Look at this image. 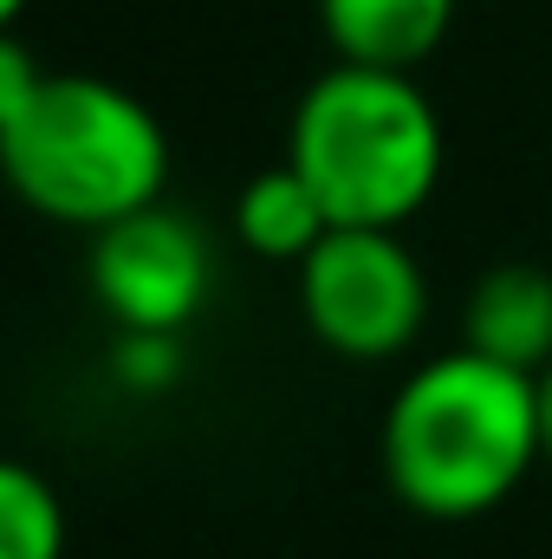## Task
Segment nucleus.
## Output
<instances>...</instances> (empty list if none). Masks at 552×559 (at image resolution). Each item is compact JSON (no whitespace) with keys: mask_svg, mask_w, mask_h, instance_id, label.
<instances>
[{"mask_svg":"<svg viewBox=\"0 0 552 559\" xmlns=\"http://www.w3.org/2000/svg\"><path fill=\"white\" fill-rule=\"evenodd\" d=\"M540 468V384L481 352L416 365L384 411L391 495L422 521H481Z\"/></svg>","mask_w":552,"mask_h":559,"instance_id":"obj_1","label":"nucleus"},{"mask_svg":"<svg viewBox=\"0 0 552 559\" xmlns=\"http://www.w3.org/2000/svg\"><path fill=\"white\" fill-rule=\"evenodd\" d=\"M0 559H65V501L13 455H0Z\"/></svg>","mask_w":552,"mask_h":559,"instance_id":"obj_9","label":"nucleus"},{"mask_svg":"<svg viewBox=\"0 0 552 559\" xmlns=\"http://www.w3.org/2000/svg\"><path fill=\"white\" fill-rule=\"evenodd\" d=\"M39 79H46V66L33 59V46H26L13 26H0V138H7V131H13V118L33 105Z\"/></svg>","mask_w":552,"mask_h":559,"instance_id":"obj_11","label":"nucleus"},{"mask_svg":"<svg viewBox=\"0 0 552 559\" xmlns=\"http://www.w3.org/2000/svg\"><path fill=\"white\" fill-rule=\"evenodd\" d=\"M26 7H33V0H0V26H13V20H20Z\"/></svg>","mask_w":552,"mask_h":559,"instance_id":"obj_13","label":"nucleus"},{"mask_svg":"<svg viewBox=\"0 0 552 559\" xmlns=\"http://www.w3.org/2000/svg\"><path fill=\"white\" fill-rule=\"evenodd\" d=\"M0 182L59 228H111L163 202L169 138L137 92L98 72H46L0 138Z\"/></svg>","mask_w":552,"mask_h":559,"instance_id":"obj_3","label":"nucleus"},{"mask_svg":"<svg viewBox=\"0 0 552 559\" xmlns=\"http://www.w3.org/2000/svg\"><path fill=\"white\" fill-rule=\"evenodd\" d=\"M292 274L305 332L351 365L410 352L429 319V274L397 228H332Z\"/></svg>","mask_w":552,"mask_h":559,"instance_id":"obj_4","label":"nucleus"},{"mask_svg":"<svg viewBox=\"0 0 552 559\" xmlns=\"http://www.w3.org/2000/svg\"><path fill=\"white\" fill-rule=\"evenodd\" d=\"M325 46L345 66L416 72L455 26V0H319Z\"/></svg>","mask_w":552,"mask_h":559,"instance_id":"obj_7","label":"nucleus"},{"mask_svg":"<svg viewBox=\"0 0 552 559\" xmlns=\"http://www.w3.org/2000/svg\"><path fill=\"white\" fill-rule=\"evenodd\" d=\"M461 345L540 378L552 365V274L533 261H501L461 299Z\"/></svg>","mask_w":552,"mask_h":559,"instance_id":"obj_6","label":"nucleus"},{"mask_svg":"<svg viewBox=\"0 0 552 559\" xmlns=\"http://www.w3.org/2000/svg\"><path fill=\"white\" fill-rule=\"evenodd\" d=\"M442 118L410 72L332 66L286 124V163L312 182L332 228H404L442 182Z\"/></svg>","mask_w":552,"mask_h":559,"instance_id":"obj_2","label":"nucleus"},{"mask_svg":"<svg viewBox=\"0 0 552 559\" xmlns=\"http://www.w3.org/2000/svg\"><path fill=\"white\" fill-rule=\"evenodd\" d=\"M118 378L131 391H163L182 378V358H176V338L169 332H118Z\"/></svg>","mask_w":552,"mask_h":559,"instance_id":"obj_10","label":"nucleus"},{"mask_svg":"<svg viewBox=\"0 0 552 559\" xmlns=\"http://www.w3.org/2000/svg\"><path fill=\"white\" fill-rule=\"evenodd\" d=\"M235 235H241L248 254L279 261V267H299V261L332 235V215H325V202L312 195V182H305L292 163H274V169H261V176L241 189V202H235Z\"/></svg>","mask_w":552,"mask_h":559,"instance_id":"obj_8","label":"nucleus"},{"mask_svg":"<svg viewBox=\"0 0 552 559\" xmlns=\"http://www.w3.org/2000/svg\"><path fill=\"white\" fill-rule=\"evenodd\" d=\"M85 274H92V293H98V306L111 312L118 332L182 338L195 325V312L208 306L215 254H208V235L189 215L149 202V209L92 235Z\"/></svg>","mask_w":552,"mask_h":559,"instance_id":"obj_5","label":"nucleus"},{"mask_svg":"<svg viewBox=\"0 0 552 559\" xmlns=\"http://www.w3.org/2000/svg\"><path fill=\"white\" fill-rule=\"evenodd\" d=\"M533 384H540V462L552 468V365L533 378Z\"/></svg>","mask_w":552,"mask_h":559,"instance_id":"obj_12","label":"nucleus"}]
</instances>
